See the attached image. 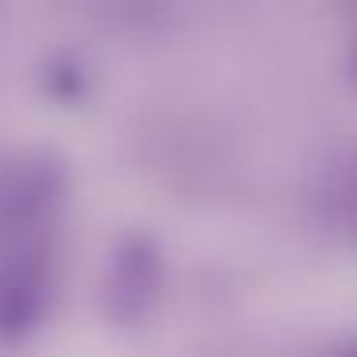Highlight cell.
<instances>
[{
    "label": "cell",
    "instance_id": "obj_2",
    "mask_svg": "<svg viewBox=\"0 0 357 357\" xmlns=\"http://www.w3.org/2000/svg\"><path fill=\"white\" fill-rule=\"evenodd\" d=\"M66 196V173L47 154L0 158V238L39 234Z\"/></svg>",
    "mask_w": 357,
    "mask_h": 357
},
{
    "label": "cell",
    "instance_id": "obj_4",
    "mask_svg": "<svg viewBox=\"0 0 357 357\" xmlns=\"http://www.w3.org/2000/svg\"><path fill=\"white\" fill-rule=\"evenodd\" d=\"M354 77H357V50H354Z\"/></svg>",
    "mask_w": 357,
    "mask_h": 357
},
{
    "label": "cell",
    "instance_id": "obj_3",
    "mask_svg": "<svg viewBox=\"0 0 357 357\" xmlns=\"http://www.w3.org/2000/svg\"><path fill=\"white\" fill-rule=\"evenodd\" d=\"M165 288L162 250L146 234H127L112 254L108 269V311L116 323L139 326L154 315Z\"/></svg>",
    "mask_w": 357,
    "mask_h": 357
},
{
    "label": "cell",
    "instance_id": "obj_1",
    "mask_svg": "<svg viewBox=\"0 0 357 357\" xmlns=\"http://www.w3.org/2000/svg\"><path fill=\"white\" fill-rule=\"evenodd\" d=\"M54 303V254L39 234L0 238V342H24Z\"/></svg>",
    "mask_w": 357,
    "mask_h": 357
}]
</instances>
